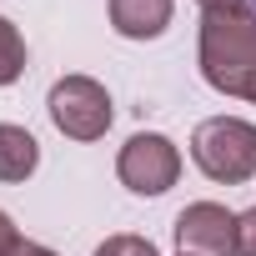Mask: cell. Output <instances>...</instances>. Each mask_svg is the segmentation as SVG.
Returning a JSON list of instances; mask_svg holds the SVG:
<instances>
[{
	"instance_id": "30bf717a",
	"label": "cell",
	"mask_w": 256,
	"mask_h": 256,
	"mask_svg": "<svg viewBox=\"0 0 256 256\" xmlns=\"http://www.w3.org/2000/svg\"><path fill=\"white\" fill-rule=\"evenodd\" d=\"M236 236H241V256H256V206L236 216Z\"/></svg>"
},
{
	"instance_id": "3957f363",
	"label": "cell",
	"mask_w": 256,
	"mask_h": 256,
	"mask_svg": "<svg viewBox=\"0 0 256 256\" xmlns=\"http://www.w3.org/2000/svg\"><path fill=\"white\" fill-rule=\"evenodd\" d=\"M46 106H50L56 131L70 136V141H100V136L110 131V116H116L106 86L90 80V76H66V80H56Z\"/></svg>"
},
{
	"instance_id": "7c38bea8",
	"label": "cell",
	"mask_w": 256,
	"mask_h": 256,
	"mask_svg": "<svg viewBox=\"0 0 256 256\" xmlns=\"http://www.w3.org/2000/svg\"><path fill=\"white\" fill-rule=\"evenodd\" d=\"M16 256H56V251H50V246H40V241H20V251H16Z\"/></svg>"
},
{
	"instance_id": "277c9868",
	"label": "cell",
	"mask_w": 256,
	"mask_h": 256,
	"mask_svg": "<svg viewBox=\"0 0 256 256\" xmlns=\"http://www.w3.org/2000/svg\"><path fill=\"white\" fill-rule=\"evenodd\" d=\"M116 176H120L126 191H136V196H161V191H171L176 176H181V151H176L161 131H136L131 141L120 146Z\"/></svg>"
},
{
	"instance_id": "5b68a950",
	"label": "cell",
	"mask_w": 256,
	"mask_h": 256,
	"mask_svg": "<svg viewBox=\"0 0 256 256\" xmlns=\"http://www.w3.org/2000/svg\"><path fill=\"white\" fill-rule=\"evenodd\" d=\"M176 246L181 256H241L236 216L216 201H191L176 216Z\"/></svg>"
},
{
	"instance_id": "8fae6325",
	"label": "cell",
	"mask_w": 256,
	"mask_h": 256,
	"mask_svg": "<svg viewBox=\"0 0 256 256\" xmlns=\"http://www.w3.org/2000/svg\"><path fill=\"white\" fill-rule=\"evenodd\" d=\"M20 251V231H16V221L0 211V256H16Z\"/></svg>"
},
{
	"instance_id": "4fadbf2b",
	"label": "cell",
	"mask_w": 256,
	"mask_h": 256,
	"mask_svg": "<svg viewBox=\"0 0 256 256\" xmlns=\"http://www.w3.org/2000/svg\"><path fill=\"white\" fill-rule=\"evenodd\" d=\"M201 10H221V6H241V0H196Z\"/></svg>"
},
{
	"instance_id": "9a60e30c",
	"label": "cell",
	"mask_w": 256,
	"mask_h": 256,
	"mask_svg": "<svg viewBox=\"0 0 256 256\" xmlns=\"http://www.w3.org/2000/svg\"><path fill=\"white\" fill-rule=\"evenodd\" d=\"M241 6H246V10H251V16H256V0H241Z\"/></svg>"
},
{
	"instance_id": "8992f818",
	"label": "cell",
	"mask_w": 256,
	"mask_h": 256,
	"mask_svg": "<svg viewBox=\"0 0 256 256\" xmlns=\"http://www.w3.org/2000/svg\"><path fill=\"white\" fill-rule=\"evenodd\" d=\"M176 0H110V26L126 40H156L171 26Z\"/></svg>"
},
{
	"instance_id": "ba28073f",
	"label": "cell",
	"mask_w": 256,
	"mask_h": 256,
	"mask_svg": "<svg viewBox=\"0 0 256 256\" xmlns=\"http://www.w3.org/2000/svg\"><path fill=\"white\" fill-rule=\"evenodd\" d=\"M20 70H26V40H20V30L6 16H0V86L20 80Z\"/></svg>"
},
{
	"instance_id": "5bb4252c",
	"label": "cell",
	"mask_w": 256,
	"mask_h": 256,
	"mask_svg": "<svg viewBox=\"0 0 256 256\" xmlns=\"http://www.w3.org/2000/svg\"><path fill=\"white\" fill-rule=\"evenodd\" d=\"M246 100H256V76H251V86H246Z\"/></svg>"
},
{
	"instance_id": "52a82bcc",
	"label": "cell",
	"mask_w": 256,
	"mask_h": 256,
	"mask_svg": "<svg viewBox=\"0 0 256 256\" xmlns=\"http://www.w3.org/2000/svg\"><path fill=\"white\" fill-rule=\"evenodd\" d=\"M40 166V146L26 126H10L0 120V181H26L30 171Z\"/></svg>"
},
{
	"instance_id": "6da1fadb",
	"label": "cell",
	"mask_w": 256,
	"mask_h": 256,
	"mask_svg": "<svg viewBox=\"0 0 256 256\" xmlns=\"http://www.w3.org/2000/svg\"><path fill=\"white\" fill-rule=\"evenodd\" d=\"M201 76L221 96H246L256 76V16L246 6L201 10Z\"/></svg>"
},
{
	"instance_id": "9c48e42d",
	"label": "cell",
	"mask_w": 256,
	"mask_h": 256,
	"mask_svg": "<svg viewBox=\"0 0 256 256\" xmlns=\"http://www.w3.org/2000/svg\"><path fill=\"white\" fill-rule=\"evenodd\" d=\"M96 256H156V246L146 236H106L96 246Z\"/></svg>"
},
{
	"instance_id": "7a4b0ae2",
	"label": "cell",
	"mask_w": 256,
	"mask_h": 256,
	"mask_svg": "<svg viewBox=\"0 0 256 256\" xmlns=\"http://www.w3.org/2000/svg\"><path fill=\"white\" fill-rule=\"evenodd\" d=\"M191 156H196V166H201L211 181H221V186L251 181V176H256V126H251V120H236V116H211V120L196 126Z\"/></svg>"
}]
</instances>
